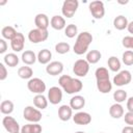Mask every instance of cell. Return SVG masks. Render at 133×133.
Masks as SVG:
<instances>
[{"label": "cell", "mask_w": 133, "mask_h": 133, "mask_svg": "<svg viewBox=\"0 0 133 133\" xmlns=\"http://www.w3.org/2000/svg\"><path fill=\"white\" fill-rule=\"evenodd\" d=\"M3 61H4V64H6L7 66L15 68V66L18 65L20 59H19V57H18L17 54H15V53H8V54H5L4 55Z\"/></svg>", "instance_id": "d4e9b609"}, {"label": "cell", "mask_w": 133, "mask_h": 133, "mask_svg": "<svg viewBox=\"0 0 133 133\" xmlns=\"http://www.w3.org/2000/svg\"><path fill=\"white\" fill-rule=\"evenodd\" d=\"M49 36V32L48 30H44V29H31L28 32V39L29 42H31L32 44H38L42 42H45Z\"/></svg>", "instance_id": "8992f818"}, {"label": "cell", "mask_w": 133, "mask_h": 133, "mask_svg": "<svg viewBox=\"0 0 133 133\" xmlns=\"http://www.w3.org/2000/svg\"><path fill=\"white\" fill-rule=\"evenodd\" d=\"M79 6L78 0H65L61 6V12L65 18H73Z\"/></svg>", "instance_id": "5b68a950"}, {"label": "cell", "mask_w": 133, "mask_h": 133, "mask_svg": "<svg viewBox=\"0 0 133 133\" xmlns=\"http://www.w3.org/2000/svg\"><path fill=\"white\" fill-rule=\"evenodd\" d=\"M6 3V1H2V2H0V5H3V4H5Z\"/></svg>", "instance_id": "7bdbcfd3"}, {"label": "cell", "mask_w": 133, "mask_h": 133, "mask_svg": "<svg viewBox=\"0 0 133 133\" xmlns=\"http://www.w3.org/2000/svg\"><path fill=\"white\" fill-rule=\"evenodd\" d=\"M122 133H133V126H126L122 129Z\"/></svg>", "instance_id": "60d3db41"}, {"label": "cell", "mask_w": 133, "mask_h": 133, "mask_svg": "<svg viewBox=\"0 0 133 133\" xmlns=\"http://www.w3.org/2000/svg\"><path fill=\"white\" fill-rule=\"evenodd\" d=\"M109 114L112 118H121L124 116V107L119 103H114L109 108Z\"/></svg>", "instance_id": "7402d4cb"}, {"label": "cell", "mask_w": 133, "mask_h": 133, "mask_svg": "<svg viewBox=\"0 0 133 133\" xmlns=\"http://www.w3.org/2000/svg\"><path fill=\"white\" fill-rule=\"evenodd\" d=\"M2 125L8 133H18L21 131L19 123L12 116H9V115L4 116L2 119Z\"/></svg>", "instance_id": "8fae6325"}, {"label": "cell", "mask_w": 133, "mask_h": 133, "mask_svg": "<svg viewBox=\"0 0 133 133\" xmlns=\"http://www.w3.org/2000/svg\"><path fill=\"white\" fill-rule=\"evenodd\" d=\"M122 45L127 49H133V36H125L122 41Z\"/></svg>", "instance_id": "d590c367"}, {"label": "cell", "mask_w": 133, "mask_h": 133, "mask_svg": "<svg viewBox=\"0 0 133 133\" xmlns=\"http://www.w3.org/2000/svg\"><path fill=\"white\" fill-rule=\"evenodd\" d=\"M107 64L111 72H119L121 70V61L116 56H110L107 60Z\"/></svg>", "instance_id": "4dcf8cb0"}, {"label": "cell", "mask_w": 133, "mask_h": 133, "mask_svg": "<svg viewBox=\"0 0 133 133\" xmlns=\"http://www.w3.org/2000/svg\"><path fill=\"white\" fill-rule=\"evenodd\" d=\"M78 34V27L75 24H69L64 28V35L69 38H73Z\"/></svg>", "instance_id": "1f68e13d"}, {"label": "cell", "mask_w": 133, "mask_h": 133, "mask_svg": "<svg viewBox=\"0 0 133 133\" xmlns=\"http://www.w3.org/2000/svg\"><path fill=\"white\" fill-rule=\"evenodd\" d=\"M101 133H102V132H101Z\"/></svg>", "instance_id": "bcb514c9"}, {"label": "cell", "mask_w": 133, "mask_h": 133, "mask_svg": "<svg viewBox=\"0 0 133 133\" xmlns=\"http://www.w3.org/2000/svg\"><path fill=\"white\" fill-rule=\"evenodd\" d=\"M27 88L32 94L43 95V92L46 91V83L39 78H31L27 82Z\"/></svg>", "instance_id": "52a82bcc"}, {"label": "cell", "mask_w": 133, "mask_h": 133, "mask_svg": "<svg viewBox=\"0 0 133 133\" xmlns=\"http://www.w3.org/2000/svg\"><path fill=\"white\" fill-rule=\"evenodd\" d=\"M127 91L124 89H117L113 92V100L115 101V103H123L127 100Z\"/></svg>", "instance_id": "d6a6232c"}, {"label": "cell", "mask_w": 133, "mask_h": 133, "mask_svg": "<svg viewBox=\"0 0 133 133\" xmlns=\"http://www.w3.org/2000/svg\"><path fill=\"white\" fill-rule=\"evenodd\" d=\"M17 34H18L17 30H16L14 27H11V26H5V27H3L2 30H1V35H2V37H3L4 39L12 41V39L17 36Z\"/></svg>", "instance_id": "484cf974"}, {"label": "cell", "mask_w": 133, "mask_h": 133, "mask_svg": "<svg viewBox=\"0 0 133 133\" xmlns=\"http://www.w3.org/2000/svg\"><path fill=\"white\" fill-rule=\"evenodd\" d=\"M7 50V43L5 42L4 38L0 39V54H4Z\"/></svg>", "instance_id": "f35d334b"}, {"label": "cell", "mask_w": 133, "mask_h": 133, "mask_svg": "<svg viewBox=\"0 0 133 133\" xmlns=\"http://www.w3.org/2000/svg\"><path fill=\"white\" fill-rule=\"evenodd\" d=\"M58 117L62 122H68L73 117V109L70 105H61L58 108Z\"/></svg>", "instance_id": "e0dca14e"}, {"label": "cell", "mask_w": 133, "mask_h": 133, "mask_svg": "<svg viewBox=\"0 0 133 133\" xmlns=\"http://www.w3.org/2000/svg\"><path fill=\"white\" fill-rule=\"evenodd\" d=\"M131 80H132V75H131L130 71L123 70V71H119L113 77L112 83L116 86H125V85L129 84L131 82Z\"/></svg>", "instance_id": "9c48e42d"}, {"label": "cell", "mask_w": 133, "mask_h": 133, "mask_svg": "<svg viewBox=\"0 0 133 133\" xmlns=\"http://www.w3.org/2000/svg\"><path fill=\"white\" fill-rule=\"evenodd\" d=\"M18 76L22 79H28L30 80L33 76V70L28 66V65H24L18 69Z\"/></svg>", "instance_id": "f1b7e54d"}, {"label": "cell", "mask_w": 133, "mask_h": 133, "mask_svg": "<svg viewBox=\"0 0 133 133\" xmlns=\"http://www.w3.org/2000/svg\"><path fill=\"white\" fill-rule=\"evenodd\" d=\"M72 118H73L75 124L81 125V126L88 125L91 122V115L88 112H85V111H79V112L75 113Z\"/></svg>", "instance_id": "4fadbf2b"}, {"label": "cell", "mask_w": 133, "mask_h": 133, "mask_svg": "<svg viewBox=\"0 0 133 133\" xmlns=\"http://www.w3.org/2000/svg\"><path fill=\"white\" fill-rule=\"evenodd\" d=\"M34 24H35L36 28L47 30L48 26L50 25V21L46 14H37L34 17Z\"/></svg>", "instance_id": "2e32d148"}, {"label": "cell", "mask_w": 133, "mask_h": 133, "mask_svg": "<svg viewBox=\"0 0 133 133\" xmlns=\"http://www.w3.org/2000/svg\"><path fill=\"white\" fill-rule=\"evenodd\" d=\"M21 59L26 65H31L37 60V55H35V53L31 50H25L22 53Z\"/></svg>", "instance_id": "ffe728a7"}, {"label": "cell", "mask_w": 133, "mask_h": 133, "mask_svg": "<svg viewBox=\"0 0 133 133\" xmlns=\"http://www.w3.org/2000/svg\"><path fill=\"white\" fill-rule=\"evenodd\" d=\"M122 60L126 65H133V51L127 50L123 53Z\"/></svg>", "instance_id": "e575fe53"}, {"label": "cell", "mask_w": 133, "mask_h": 133, "mask_svg": "<svg viewBox=\"0 0 133 133\" xmlns=\"http://www.w3.org/2000/svg\"><path fill=\"white\" fill-rule=\"evenodd\" d=\"M70 106L73 110H80L85 106V99L84 97L80 95H76L71 98L70 100Z\"/></svg>", "instance_id": "ac0fdd59"}, {"label": "cell", "mask_w": 133, "mask_h": 133, "mask_svg": "<svg viewBox=\"0 0 133 133\" xmlns=\"http://www.w3.org/2000/svg\"><path fill=\"white\" fill-rule=\"evenodd\" d=\"M62 100V89L58 86H52L48 90V101L52 105H57Z\"/></svg>", "instance_id": "7c38bea8"}, {"label": "cell", "mask_w": 133, "mask_h": 133, "mask_svg": "<svg viewBox=\"0 0 133 133\" xmlns=\"http://www.w3.org/2000/svg\"><path fill=\"white\" fill-rule=\"evenodd\" d=\"M50 25L53 29L55 30H62L66 27L65 25V20L61 16H53L50 20Z\"/></svg>", "instance_id": "d6986e66"}, {"label": "cell", "mask_w": 133, "mask_h": 133, "mask_svg": "<svg viewBox=\"0 0 133 133\" xmlns=\"http://www.w3.org/2000/svg\"><path fill=\"white\" fill-rule=\"evenodd\" d=\"M127 30L129 31V33L133 34V21L129 22V24H128V27H127Z\"/></svg>", "instance_id": "b9f144b4"}, {"label": "cell", "mask_w": 133, "mask_h": 133, "mask_svg": "<svg viewBox=\"0 0 133 133\" xmlns=\"http://www.w3.org/2000/svg\"><path fill=\"white\" fill-rule=\"evenodd\" d=\"M51 58H52V53L48 49H43V50H41L37 53V61L41 64H48V63H50L51 62L50 61Z\"/></svg>", "instance_id": "603a6c76"}, {"label": "cell", "mask_w": 133, "mask_h": 133, "mask_svg": "<svg viewBox=\"0 0 133 133\" xmlns=\"http://www.w3.org/2000/svg\"><path fill=\"white\" fill-rule=\"evenodd\" d=\"M92 42V35L88 31H82L77 35L73 51L77 55H82L87 52L89 45Z\"/></svg>", "instance_id": "3957f363"}, {"label": "cell", "mask_w": 133, "mask_h": 133, "mask_svg": "<svg viewBox=\"0 0 133 133\" xmlns=\"http://www.w3.org/2000/svg\"><path fill=\"white\" fill-rule=\"evenodd\" d=\"M70 49H71L70 44H68L65 42H59L55 45V51L58 54H65L70 51Z\"/></svg>", "instance_id": "836d02e7"}, {"label": "cell", "mask_w": 133, "mask_h": 133, "mask_svg": "<svg viewBox=\"0 0 133 133\" xmlns=\"http://www.w3.org/2000/svg\"><path fill=\"white\" fill-rule=\"evenodd\" d=\"M63 71V63L61 61H51L46 66L47 74L51 76H57L60 75Z\"/></svg>", "instance_id": "5bb4252c"}, {"label": "cell", "mask_w": 133, "mask_h": 133, "mask_svg": "<svg viewBox=\"0 0 133 133\" xmlns=\"http://www.w3.org/2000/svg\"><path fill=\"white\" fill-rule=\"evenodd\" d=\"M24 46H25V37L23 33L18 32L17 36L12 41H10V47L14 52H21L22 50H24Z\"/></svg>", "instance_id": "9a60e30c"}, {"label": "cell", "mask_w": 133, "mask_h": 133, "mask_svg": "<svg viewBox=\"0 0 133 133\" xmlns=\"http://www.w3.org/2000/svg\"><path fill=\"white\" fill-rule=\"evenodd\" d=\"M124 119H125V123L129 126H133V112L131 111H128L125 113V116H124Z\"/></svg>", "instance_id": "74e56055"}, {"label": "cell", "mask_w": 133, "mask_h": 133, "mask_svg": "<svg viewBox=\"0 0 133 133\" xmlns=\"http://www.w3.org/2000/svg\"><path fill=\"white\" fill-rule=\"evenodd\" d=\"M14 108H15L14 103L9 100H4L0 104V111L5 115H9L14 111Z\"/></svg>", "instance_id": "f546056e"}, {"label": "cell", "mask_w": 133, "mask_h": 133, "mask_svg": "<svg viewBox=\"0 0 133 133\" xmlns=\"http://www.w3.org/2000/svg\"><path fill=\"white\" fill-rule=\"evenodd\" d=\"M101 57H102V54L98 50H90L86 54V60L89 64H95V63L99 62Z\"/></svg>", "instance_id": "83f0119b"}, {"label": "cell", "mask_w": 133, "mask_h": 133, "mask_svg": "<svg viewBox=\"0 0 133 133\" xmlns=\"http://www.w3.org/2000/svg\"><path fill=\"white\" fill-rule=\"evenodd\" d=\"M43 128L38 123H29L21 128L22 133H42Z\"/></svg>", "instance_id": "44dd1931"}, {"label": "cell", "mask_w": 133, "mask_h": 133, "mask_svg": "<svg viewBox=\"0 0 133 133\" xmlns=\"http://www.w3.org/2000/svg\"><path fill=\"white\" fill-rule=\"evenodd\" d=\"M89 11L91 14V16L96 19V20H100L104 17L105 15V7H104V3L100 0L97 1H91L88 5Z\"/></svg>", "instance_id": "ba28073f"}, {"label": "cell", "mask_w": 133, "mask_h": 133, "mask_svg": "<svg viewBox=\"0 0 133 133\" xmlns=\"http://www.w3.org/2000/svg\"><path fill=\"white\" fill-rule=\"evenodd\" d=\"M7 75H8V73H7L6 66H5V64H4L3 62H1V63H0V80H1V81L5 80L6 77H7Z\"/></svg>", "instance_id": "8d00e7d4"}, {"label": "cell", "mask_w": 133, "mask_h": 133, "mask_svg": "<svg viewBox=\"0 0 133 133\" xmlns=\"http://www.w3.org/2000/svg\"><path fill=\"white\" fill-rule=\"evenodd\" d=\"M75 133H85V132H83V131H77V132H75Z\"/></svg>", "instance_id": "ee69618b"}, {"label": "cell", "mask_w": 133, "mask_h": 133, "mask_svg": "<svg viewBox=\"0 0 133 133\" xmlns=\"http://www.w3.org/2000/svg\"><path fill=\"white\" fill-rule=\"evenodd\" d=\"M42 112L33 106H26L23 111V117L29 123H38L42 119Z\"/></svg>", "instance_id": "277c9868"}, {"label": "cell", "mask_w": 133, "mask_h": 133, "mask_svg": "<svg viewBox=\"0 0 133 133\" xmlns=\"http://www.w3.org/2000/svg\"><path fill=\"white\" fill-rule=\"evenodd\" d=\"M97 88L101 94H108L112 89V83L109 79V72L106 68L100 66L95 72Z\"/></svg>", "instance_id": "7a4b0ae2"}, {"label": "cell", "mask_w": 133, "mask_h": 133, "mask_svg": "<svg viewBox=\"0 0 133 133\" xmlns=\"http://www.w3.org/2000/svg\"><path fill=\"white\" fill-rule=\"evenodd\" d=\"M59 87L68 95H74L83 88V83L78 78H72L69 75H61L58 79Z\"/></svg>", "instance_id": "6da1fadb"}, {"label": "cell", "mask_w": 133, "mask_h": 133, "mask_svg": "<svg viewBox=\"0 0 133 133\" xmlns=\"http://www.w3.org/2000/svg\"><path fill=\"white\" fill-rule=\"evenodd\" d=\"M48 98H46L44 95H36L33 98V104L37 109H46L48 106Z\"/></svg>", "instance_id": "4316f807"}, {"label": "cell", "mask_w": 133, "mask_h": 133, "mask_svg": "<svg viewBox=\"0 0 133 133\" xmlns=\"http://www.w3.org/2000/svg\"><path fill=\"white\" fill-rule=\"evenodd\" d=\"M89 71V63L86 59H78L73 64V72L78 77H85Z\"/></svg>", "instance_id": "30bf717a"}, {"label": "cell", "mask_w": 133, "mask_h": 133, "mask_svg": "<svg viewBox=\"0 0 133 133\" xmlns=\"http://www.w3.org/2000/svg\"><path fill=\"white\" fill-rule=\"evenodd\" d=\"M128 24H129L128 19L125 16H123V15H119V16L115 17L114 20H113V26L117 30H124V29H126L128 27Z\"/></svg>", "instance_id": "cb8c5ba5"}, {"label": "cell", "mask_w": 133, "mask_h": 133, "mask_svg": "<svg viewBox=\"0 0 133 133\" xmlns=\"http://www.w3.org/2000/svg\"><path fill=\"white\" fill-rule=\"evenodd\" d=\"M127 109L128 111L133 112V97H130L127 99Z\"/></svg>", "instance_id": "ab89813d"}, {"label": "cell", "mask_w": 133, "mask_h": 133, "mask_svg": "<svg viewBox=\"0 0 133 133\" xmlns=\"http://www.w3.org/2000/svg\"><path fill=\"white\" fill-rule=\"evenodd\" d=\"M18 133H22V132H21V131H20V132H18Z\"/></svg>", "instance_id": "f6af8a7d"}]
</instances>
